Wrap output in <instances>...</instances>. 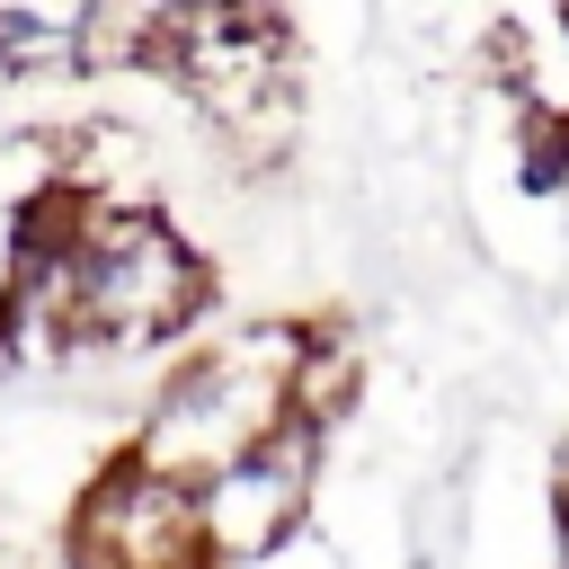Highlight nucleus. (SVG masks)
Masks as SVG:
<instances>
[{
    "label": "nucleus",
    "mask_w": 569,
    "mask_h": 569,
    "mask_svg": "<svg viewBox=\"0 0 569 569\" xmlns=\"http://www.w3.org/2000/svg\"><path fill=\"white\" fill-rule=\"evenodd\" d=\"M213 311V258L160 213H80L62 249V329L71 356H160Z\"/></svg>",
    "instance_id": "1"
},
{
    "label": "nucleus",
    "mask_w": 569,
    "mask_h": 569,
    "mask_svg": "<svg viewBox=\"0 0 569 569\" xmlns=\"http://www.w3.org/2000/svg\"><path fill=\"white\" fill-rule=\"evenodd\" d=\"M293 338H302V320H249V329H222L213 347H187V356L151 382L142 427H133L124 453L196 489L213 462H231L240 445H258L267 427H284Z\"/></svg>",
    "instance_id": "2"
},
{
    "label": "nucleus",
    "mask_w": 569,
    "mask_h": 569,
    "mask_svg": "<svg viewBox=\"0 0 569 569\" xmlns=\"http://www.w3.org/2000/svg\"><path fill=\"white\" fill-rule=\"evenodd\" d=\"M320 436L311 427H267L258 445H240L231 462H213L196 489H187V516H196V551L204 569H267L293 551L311 498H320Z\"/></svg>",
    "instance_id": "3"
},
{
    "label": "nucleus",
    "mask_w": 569,
    "mask_h": 569,
    "mask_svg": "<svg viewBox=\"0 0 569 569\" xmlns=\"http://www.w3.org/2000/svg\"><path fill=\"white\" fill-rule=\"evenodd\" d=\"M71 569H204L187 480L133 462V453L89 471V489L71 498Z\"/></svg>",
    "instance_id": "4"
},
{
    "label": "nucleus",
    "mask_w": 569,
    "mask_h": 569,
    "mask_svg": "<svg viewBox=\"0 0 569 569\" xmlns=\"http://www.w3.org/2000/svg\"><path fill=\"white\" fill-rule=\"evenodd\" d=\"M356 400H365L356 329H338V320H302L293 365H284V418H293V427H311V436L329 445V436L356 418Z\"/></svg>",
    "instance_id": "5"
},
{
    "label": "nucleus",
    "mask_w": 569,
    "mask_h": 569,
    "mask_svg": "<svg viewBox=\"0 0 569 569\" xmlns=\"http://www.w3.org/2000/svg\"><path fill=\"white\" fill-rule=\"evenodd\" d=\"M0 80H80L71 9H27V0H0Z\"/></svg>",
    "instance_id": "6"
},
{
    "label": "nucleus",
    "mask_w": 569,
    "mask_h": 569,
    "mask_svg": "<svg viewBox=\"0 0 569 569\" xmlns=\"http://www.w3.org/2000/svg\"><path fill=\"white\" fill-rule=\"evenodd\" d=\"M516 187L525 196H569V107H525V124H516Z\"/></svg>",
    "instance_id": "7"
},
{
    "label": "nucleus",
    "mask_w": 569,
    "mask_h": 569,
    "mask_svg": "<svg viewBox=\"0 0 569 569\" xmlns=\"http://www.w3.org/2000/svg\"><path fill=\"white\" fill-rule=\"evenodd\" d=\"M551 533H560V569H569V445L551 462Z\"/></svg>",
    "instance_id": "8"
},
{
    "label": "nucleus",
    "mask_w": 569,
    "mask_h": 569,
    "mask_svg": "<svg viewBox=\"0 0 569 569\" xmlns=\"http://www.w3.org/2000/svg\"><path fill=\"white\" fill-rule=\"evenodd\" d=\"M542 36H551V44H569V9H551V18H542Z\"/></svg>",
    "instance_id": "9"
},
{
    "label": "nucleus",
    "mask_w": 569,
    "mask_h": 569,
    "mask_svg": "<svg viewBox=\"0 0 569 569\" xmlns=\"http://www.w3.org/2000/svg\"><path fill=\"white\" fill-rule=\"evenodd\" d=\"M409 569H436V560H409Z\"/></svg>",
    "instance_id": "10"
}]
</instances>
